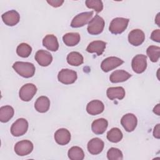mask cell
Listing matches in <instances>:
<instances>
[{
    "label": "cell",
    "mask_w": 160,
    "mask_h": 160,
    "mask_svg": "<svg viewBox=\"0 0 160 160\" xmlns=\"http://www.w3.org/2000/svg\"><path fill=\"white\" fill-rule=\"evenodd\" d=\"M12 68L21 76L25 78H29L34 76L36 71L34 65L29 62H15Z\"/></svg>",
    "instance_id": "obj_1"
},
{
    "label": "cell",
    "mask_w": 160,
    "mask_h": 160,
    "mask_svg": "<svg viewBox=\"0 0 160 160\" xmlns=\"http://www.w3.org/2000/svg\"><path fill=\"white\" fill-rule=\"evenodd\" d=\"M105 22L102 18L99 15H96L88 23V32L92 35H98L101 34L104 28Z\"/></svg>",
    "instance_id": "obj_2"
},
{
    "label": "cell",
    "mask_w": 160,
    "mask_h": 160,
    "mask_svg": "<svg viewBox=\"0 0 160 160\" xmlns=\"http://www.w3.org/2000/svg\"><path fill=\"white\" fill-rule=\"evenodd\" d=\"M129 21V19L127 18H116L111 21L109 27V30L114 34H121L127 28Z\"/></svg>",
    "instance_id": "obj_3"
},
{
    "label": "cell",
    "mask_w": 160,
    "mask_h": 160,
    "mask_svg": "<svg viewBox=\"0 0 160 160\" xmlns=\"http://www.w3.org/2000/svg\"><path fill=\"white\" fill-rule=\"evenodd\" d=\"M28 129V122L24 118L18 119L11 127V132L15 137L24 134Z\"/></svg>",
    "instance_id": "obj_4"
},
{
    "label": "cell",
    "mask_w": 160,
    "mask_h": 160,
    "mask_svg": "<svg viewBox=\"0 0 160 160\" xmlns=\"http://www.w3.org/2000/svg\"><path fill=\"white\" fill-rule=\"evenodd\" d=\"M77 72L75 71L69 69H61L58 75L59 82L64 84H71L74 83L77 79Z\"/></svg>",
    "instance_id": "obj_5"
},
{
    "label": "cell",
    "mask_w": 160,
    "mask_h": 160,
    "mask_svg": "<svg viewBox=\"0 0 160 160\" xmlns=\"http://www.w3.org/2000/svg\"><path fill=\"white\" fill-rule=\"evenodd\" d=\"M131 66L132 70L138 73L141 74L147 68V58L144 54L136 55L131 62Z\"/></svg>",
    "instance_id": "obj_6"
},
{
    "label": "cell",
    "mask_w": 160,
    "mask_h": 160,
    "mask_svg": "<svg viewBox=\"0 0 160 160\" xmlns=\"http://www.w3.org/2000/svg\"><path fill=\"white\" fill-rule=\"evenodd\" d=\"M37 92L36 86L31 83L23 85L19 92V98L23 101H29Z\"/></svg>",
    "instance_id": "obj_7"
},
{
    "label": "cell",
    "mask_w": 160,
    "mask_h": 160,
    "mask_svg": "<svg viewBox=\"0 0 160 160\" xmlns=\"http://www.w3.org/2000/svg\"><path fill=\"white\" fill-rule=\"evenodd\" d=\"M93 11L84 12L76 15L71 21V26L72 28H80L89 23L92 17Z\"/></svg>",
    "instance_id": "obj_8"
},
{
    "label": "cell",
    "mask_w": 160,
    "mask_h": 160,
    "mask_svg": "<svg viewBox=\"0 0 160 160\" xmlns=\"http://www.w3.org/2000/svg\"><path fill=\"white\" fill-rule=\"evenodd\" d=\"M15 152L21 156L30 154L33 150V144L29 140H22L18 142L14 146Z\"/></svg>",
    "instance_id": "obj_9"
},
{
    "label": "cell",
    "mask_w": 160,
    "mask_h": 160,
    "mask_svg": "<svg viewBox=\"0 0 160 160\" xmlns=\"http://www.w3.org/2000/svg\"><path fill=\"white\" fill-rule=\"evenodd\" d=\"M124 61L117 57H108L104 59L101 64V68L104 72H109L121 66Z\"/></svg>",
    "instance_id": "obj_10"
},
{
    "label": "cell",
    "mask_w": 160,
    "mask_h": 160,
    "mask_svg": "<svg viewBox=\"0 0 160 160\" xmlns=\"http://www.w3.org/2000/svg\"><path fill=\"white\" fill-rule=\"evenodd\" d=\"M138 120L136 116L132 113L124 115L121 119V124L127 132H132L137 126Z\"/></svg>",
    "instance_id": "obj_11"
},
{
    "label": "cell",
    "mask_w": 160,
    "mask_h": 160,
    "mask_svg": "<svg viewBox=\"0 0 160 160\" xmlns=\"http://www.w3.org/2000/svg\"><path fill=\"white\" fill-rule=\"evenodd\" d=\"M145 40V34L144 32L139 29H135L132 30L128 35L129 42L134 46H138L142 44Z\"/></svg>",
    "instance_id": "obj_12"
},
{
    "label": "cell",
    "mask_w": 160,
    "mask_h": 160,
    "mask_svg": "<svg viewBox=\"0 0 160 160\" xmlns=\"http://www.w3.org/2000/svg\"><path fill=\"white\" fill-rule=\"evenodd\" d=\"M2 19L7 26H13L19 22L20 15L16 11L10 10L2 15Z\"/></svg>",
    "instance_id": "obj_13"
},
{
    "label": "cell",
    "mask_w": 160,
    "mask_h": 160,
    "mask_svg": "<svg viewBox=\"0 0 160 160\" xmlns=\"http://www.w3.org/2000/svg\"><path fill=\"white\" fill-rule=\"evenodd\" d=\"M104 146V143L102 140L100 138H95L91 139L88 143V151L93 155H96L99 154L103 150Z\"/></svg>",
    "instance_id": "obj_14"
},
{
    "label": "cell",
    "mask_w": 160,
    "mask_h": 160,
    "mask_svg": "<svg viewBox=\"0 0 160 160\" xmlns=\"http://www.w3.org/2000/svg\"><path fill=\"white\" fill-rule=\"evenodd\" d=\"M34 58L37 62L41 66H48L52 61V56L51 53L44 50L38 51Z\"/></svg>",
    "instance_id": "obj_15"
},
{
    "label": "cell",
    "mask_w": 160,
    "mask_h": 160,
    "mask_svg": "<svg viewBox=\"0 0 160 160\" xmlns=\"http://www.w3.org/2000/svg\"><path fill=\"white\" fill-rule=\"evenodd\" d=\"M54 139L58 144L62 146L66 145L71 140L70 132L65 128L59 129L54 133Z\"/></svg>",
    "instance_id": "obj_16"
},
{
    "label": "cell",
    "mask_w": 160,
    "mask_h": 160,
    "mask_svg": "<svg viewBox=\"0 0 160 160\" xmlns=\"http://www.w3.org/2000/svg\"><path fill=\"white\" fill-rule=\"evenodd\" d=\"M104 109V104L99 100H92L86 106V111L88 114L92 116L102 113Z\"/></svg>",
    "instance_id": "obj_17"
},
{
    "label": "cell",
    "mask_w": 160,
    "mask_h": 160,
    "mask_svg": "<svg viewBox=\"0 0 160 160\" xmlns=\"http://www.w3.org/2000/svg\"><path fill=\"white\" fill-rule=\"evenodd\" d=\"M106 43L102 41H94L89 44L86 51L90 53H96L98 56L101 55L105 50Z\"/></svg>",
    "instance_id": "obj_18"
},
{
    "label": "cell",
    "mask_w": 160,
    "mask_h": 160,
    "mask_svg": "<svg viewBox=\"0 0 160 160\" xmlns=\"http://www.w3.org/2000/svg\"><path fill=\"white\" fill-rule=\"evenodd\" d=\"M108 126V121L104 118H99L94 121L91 124V129L96 134H102Z\"/></svg>",
    "instance_id": "obj_19"
},
{
    "label": "cell",
    "mask_w": 160,
    "mask_h": 160,
    "mask_svg": "<svg viewBox=\"0 0 160 160\" xmlns=\"http://www.w3.org/2000/svg\"><path fill=\"white\" fill-rule=\"evenodd\" d=\"M42 45L51 51H56L59 48L58 39L53 34L46 35L42 39Z\"/></svg>",
    "instance_id": "obj_20"
},
{
    "label": "cell",
    "mask_w": 160,
    "mask_h": 160,
    "mask_svg": "<svg viewBox=\"0 0 160 160\" xmlns=\"http://www.w3.org/2000/svg\"><path fill=\"white\" fill-rule=\"evenodd\" d=\"M106 94L108 98L111 100L115 99L121 100L124 98L126 92L122 87H111L107 89Z\"/></svg>",
    "instance_id": "obj_21"
},
{
    "label": "cell",
    "mask_w": 160,
    "mask_h": 160,
    "mask_svg": "<svg viewBox=\"0 0 160 160\" xmlns=\"http://www.w3.org/2000/svg\"><path fill=\"white\" fill-rule=\"evenodd\" d=\"M50 107V100L46 96H42L39 97L34 104L36 110L39 112L44 113L47 112Z\"/></svg>",
    "instance_id": "obj_22"
},
{
    "label": "cell",
    "mask_w": 160,
    "mask_h": 160,
    "mask_svg": "<svg viewBox=\"0 0 160 160\" xmlns=\"http://www.w3.org/2000/svg\"><path fill=\"white\" fill-rule=\"evenodd\" d=\"M131 76V74L124 70H116L110 75L109 80L112 83L124 82L127 81Z\"/></svg>",
    "instance_id": "obj_23"
},
{
    "label": "cell",
    "mask_w": 160,
    "mask_h": 160,
    "mask_svg": "<svg viewBox=\"0 0 160 160\" xmlns=\"http://www.w3.org/2000/svg\"><path fill=\"white\" fill-rule=\"evenodd\" d=\"M80 35L78 32H68L62 37L64 43L68 46H74L80 41Z\"/></svg>",
    "instance_id": "obj_24"
},
{
    "label": "cell",
    "mask_w": 160,
    "mask_h": 160,
    "mask_svg": "<svg viewBox=\"0 0 160 160\" xmlns=\"http://www.w3.org/2000/svg\"><path fill=\"white\" fill-rule=\"evenodd\" d=\"M67 62L69 64L73 66H78L83 63V56L78 52H71L67 56Z\"/></svg>",
    "instance_id": "obj_25"
},
{
    "label": "cell",
    "mask_w": 160,
    "mask_h": 160,
    "mask_svg": "<svg viewBox=\"0 0 160 160\" xmlns=\"http://www.w3.org/2000/svg\"><path fill=\"white\" fill-rule=\"evenodd\" d=\"M14 111L10 106H2L0 108V121L2 122H8L14 116Z\"/></svg>",
    "instance_id": "obj_26"
},
{
    "label": "cell",
    "mask_w": 160,
    "mask_h": 160,
    "mask_svg": "<svg viewBox=\"0 0 160 160\" xmlns=\"http://www.w3.org/2000/svg\"><path fill=\"white\" fill-rule=\"evenodd\" d=\"M68 157L71 160H82L84 158L83 150L78 146L71 148L68 152Z\"/></svg>",
    "instance_id": "obj_27"
},
{
    "label": "cell",
    "mask_w": 160,
    "mask_h": 160,
    "mask_svg": "<svg viewBox=\"0 0 160 160\" xmlns=\"http://www.w3.org/2000/svg\"><path fill=\"white\" fill-rule=\"evenodd\" d=\"M123 137L121 131L118 128H113L107 133V139L112 142H119Z\"/></svg>",
    "instance_id": "obj_28"
},
{
    "label": "cell",
    "mask_w": 160,
    "mask_h": 160,
    "mask_svg": "<svg viewBox=\"0 0 160 160\" xmlns=\"http://www.w3.org/2000/svg\"><path fill=\"white\" fill-rule=\"evenodd\" d=\"M146 53L152 62H157L160 57V48L156 46H150L148 48Z\"/></svg>",
    "instance_id": "obj_29"
},
{
    "label": "cell",
    "mask_w": 160,
    "mask_h": 160,
    "mask_svg": "<svg viewBox=\"0 0 160 160\" xmlns=\"http://www.w3.org/2000/svg\"><path fill=\"white\" fill-rule=\"evenodd\" d=\"M32 52V48L26 43H21L16 49L18 55L22 58H28Z\"/></svg>",
    "instance_id": "obj_30"
},
{
    "label": "cell",
    "mask_w": 160,
    "mask_h": 160,
    "mask_svg": "<svg viewBox=\"0 0 160 160\" xmlns=\"http://www.w3.org/2000/svg\"><path fill=\"white\" fill-rule=\"evenodd\" d=\"M107 158L109 160H121L123 158V155L119 149L111 148L107 152Z\"/></svg>",
    "instance_id": "obj_31"
},
{
    "label": "cell",
    "mask_w": 160,
    "mask_h": 160,
    "mask_svg": "<svg viewBox=\"0 0 160 160\" xmlns=\"http://www.w3.org/2000/svg\"><path fill=\"white\" fill-rule=\"evenodd\" d=\"M86 6L89 9H93L96 12H101L103 9L102 2L100 0H86Z\"/></svg>",
    "instance_id": "obj_32"
},
{
    "label": "cell",
    "mask_w": 160,
    "mask_h": 160,
    "mask_svg": "<svg viewBox=\"0 0 160 160\" xmlns=\"http://www.w3.org/2000/svg\"><path fill=\"white\" fill-rule=\"evenodd\" d=\"M151 39L156 42H159L160 41V30L159 29L154 30L151 35Z\"/></svg>",
    "instance_id": "obj_33"
},
{
    "label": "cell",
    "mask_w": 160,
    "mask_h": 160,
    "mask_svg": "<svg viewBox=\"0 0 160 160\" xmlns=\"http://www.w3.org/2000/svg\"><path fill=\"white\" fill-rule=\"evenodd\" d=\"M47 2L51 6L54 8H58L61 6L62 3L64 2V1L62 0H50V1H47Z\"/></svg>",
    "instance_id": "obj_34"
},
{
    "label": "cell",
    "mask_w": 160,
    "mask_h": 160,
    "mask_svg": "<svg viewBox=\"0 0 160 160\" xmlns=\"http://www.w3.org/2000/svg\"><path fill=\"white\" fill-rule=\"evenodd\" d=\"M153 136L154 138L159 139V124H158L154 128Z\"/></svg>",
    "instance_id": "obj_35"
},
{
    "label": "cell",
    "mask_w": 160,
    "mask_h": 160,
    "mask_svg": "<svg viewBox=\"0 0 160 160\" xmlns=\"http://www.w3.org/2000/svg\"><path fill=\"white\" fill-rule=\"evenodd\" d=\"M160 104H158L153 109V112L154 113L156 114L158 116H159L160 115Z\"/></svg>",
    "instance_id": "obj_36"
},
{
    "label": "cell",
    "mask_w": 160,
    "mask_h": 160,
    "mask_svg": "<svg viewBox=\"0 0 160 160\" xmlns=\"http://www.w3.org/2000/svg\"><path fill=\"white\" fill-rule=\"evenodd\" d=\"M159 13H158V14H157V16H156V20H155V21H156V24H158V26H160V25H159V23L158 22V21H159Z\"/></svg>",
    "instance_id": "obj_37"
}]
</instances>
